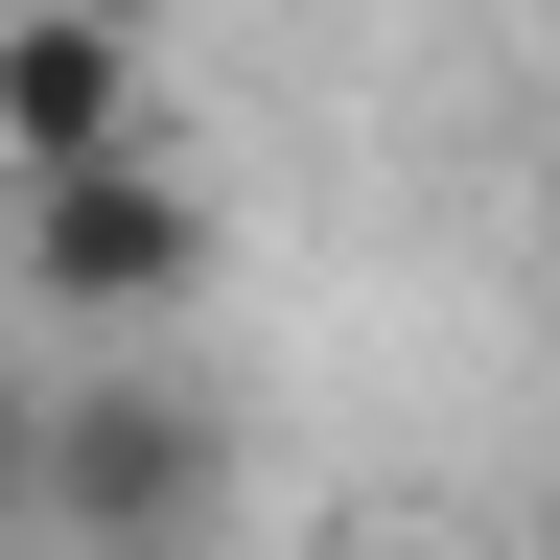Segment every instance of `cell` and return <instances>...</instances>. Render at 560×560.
<instances>
[{
	"label": "cell",
	"mask_w": 560,
	"mask_h": 560,
	"mask_svg": "<svg viewBox=\"0 0 560 560\" xmlns=\"http://www.w3.org/2000/svg\"><path fill=\"white\" fill-rule=\"evenodd\" d=\"M537 257H560V140H537Z\"/></svg>",
	"instance_id": "8992f818"
},
{
	"label": "cell",
	"mask_w": 560,
	"mask_h": 560,
	"mask_svg": "<svg viewBox=\"0 0 560 560\" xmlns=\"http://www.w3.org/2000/svg\"><path fill=\"white\" fill-rule=\"evenodd\" d=\"M350 560H490V537H444V514H374V537H350Z\"/></svg>",
	"instance_id": "5b68a950"
},
{
	"label": "cell",
	"mask_w": 560,
	"mask_h": 560,
	"mask_svg": "<svg viewBox=\"0 0 560 560\" xmlns=\"http://www.w3.org/2000/svg\"><path fill=\"white\" fill-rule=\"evenodd\" d=\"M117 140H164L140 24L117 0H24V24H0V164H117Z\"/></svg>",
	"instance_id": "3957f363"
},
{
	"label": "cell",
	"mask_w": 560,
	"mask_h": 560,
	"mask_svg": "<svg viewBox=\"0 0 560 560\" xmlns=\"http://www.w3.org/2000/svg\"><path fill=\"white\" fill-rule=\"evenodd\" d=\"M24 444H47V374H24V304H0V514H24Z\"/></svg>",
	"instance_id": "277c9868"
},
{
	"label": "cell",
	"mask_w": 560,
	"mask_h": 560,
	"mask_svg": "<svg viewBox=\"0 0 560 560\" xmlns=\"http://www.w3.org/2000/svg\"><path fill=\"white\" fill-rule=\"evenodd\" d=\"M24 514H47V537H94V560H210V514H234V420H210L140 327H94V374H47Z\"/></svg>",
	"instance_id": "6da1fadb"
},
{
	"label": "cell",
	"mask_w": 560,
	"mask_h": 560,
	"mask_svg": "<svg viewBox=\"0 0 560 560\" xmlns=\"http://www.w3.org/2000/svg\"><path fill=\"white\" fill-rule=\"evenodd\" d=\"M0 280H24V327H187L210 304V187L164 140H117V164H0Z\"/></svg>",
	"instance_id": "7a4b0ae2"
}]
</instances>
